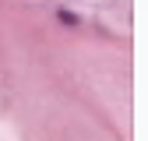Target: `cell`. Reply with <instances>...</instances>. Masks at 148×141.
<instances>
[{"label":"cell","mask_w":148,"mask_h":141,"mask_svg":"<svg viewBox=\"0 0 148 141\" xmlns=\"http://www.w3.org/2000/svg\"><path fill=\"white\" fill-rule=\"evenodd\" d=\"M57 21H60L64 28H81L85 18H81L78 11H71V7H57Z\"/></svg>","instance_id":"6da1fadb"}]
</instances>
